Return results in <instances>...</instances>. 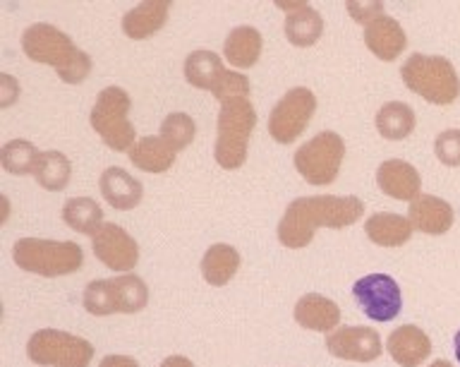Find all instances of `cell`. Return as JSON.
Instances as JSON below:
<instances>
[{"mask_svg": "<svg viewBox=\"0 0 460 367\" xmlns=\"http://www.w3.org/2000/svg\"><path fill=\"white\" fill-rule=\"evenodd\" d=\"M429 367H453L448 360H437V363H431Z\"/></svg>", "mask_w": 460, "mask_h": 367, "instance_id": "obj_40", "label": "cell"}, {"mask_svg": "<svg viewBox=\"0 0 460 367\" xmlns=\"http://www.w3.org/2000/svg\"><path fill=\"white\" fill-rule=\"evenodd\" d=\"M226 72L223 60L211 50H194L185 60V79L197 89L214 92Z\"/></svg>", "mask_w": 460, "mask_h": 367, "instance_id": "obj_25", "label": "cell"}, {"mask_svg": "<svg viewBox=\"0 0 460 367\" xmlns=\"http://www.w3.org/2000/svg\"><path fill=\"white\" fill-rule=\"evenodd\" d=\"M14 264L39 276H67L82 269L84 252L72 240H43V237H20L13 247Z\"/></svg>", "mask_w": 460, "mask_h": 367, "instance_id": "obj_4", "label": "cell"}, {"mask_svg": "<svg viewBox=\"0 0 460 367\" xmlns=\"http://www.w3.org/2000/svg\"><path fill=\"white\" fill-rule=\"evenodd\" d=\"M240 269V252L233 245L216 243L204 252L201 259V276L211 286H226Z\"/></svg>", "mask_w": 460, "mask_h": 367, "instance_id": "obj_24", "label": "cell"}, {"mask_svg": "<svg viewBox=\"0 0 460 367\" xmlns=\"http://www.w3.org/2000/svg\"><path fill=\"white\" fill-rule=\"evenodd\" d=\"M326 351L338 360L372 363L379 358L384 345H381L379 331L372 327H343L326 338Z\"/></svg>", "mask_w": 460, "mask_h": 367, "instance_id": "obj_12", "label": "cell"}, {"mask_svg": "<svg viewBox=\"0 0 460 367\" xmlns=\"http://www.w3.org/2000/svg\"><path fill=\"white\" fill-rule=\"evenodd\" d=\"M401 77L410 92L422 96L429 103L437 106H448L458 99L460 94V77L451 60L441 56H412L402 63Z\"/></svg>", "mask_w": 460, "mask_h": 367, "instance_id": "obj_3", "label": "cell"}, {"mask_svg": "<svg viewBox=\"0 0 460 367\" xmlns=\"http://www.w3.org/2000/svg\"><path fill=\"white\" fill-rule=\"evenodd\" d=\"M257 125V111L250 99H230L221 103L218 113V139H216V164L226 171H235L247 161V144Z\"/></svg>", "mask_w": 460, "mask_h": 367, "instance_id": "obj_5", "label": "cell"}, {"mask_svg": "<svg viewBox=\"0 0 460 367\" xmlns=\"http://www.w3.org/2000/svg\"><path fill=\"white\" fill-rule=\"evenodd\" d=\"M101 194H103V200L111 204V207L120 209V211H128V209H135L144 197V187L142 183L135 178V175H129L125 168H106V171L101 173L99 180Z\"/></svg>", "mask_w": 460, "mask_h": 367, "instance_id": "obj_18", "label": "cell"}, {"mask_svg": "<svg viewBox=\"0 0 460 367\" xmlns=\"http://www.w3.org/2000/svg\"><path fill=\"white\" fill-rule=\"evenodd\" d=\"M178 151L165 142L164 137H142L129 149V161L144 173H165L175 164Z\"/></svg>", "mask_w": 460, "mask_h": 367, "instance_id": "obj_22", "label": "cell"}, {"mask_svg": "<svg viewBox=\"0 0 460 367\" xmlns=\"http://www.w3.org/2000/svg\"><path fill=\"white\" fill-rule=\"evenodd\" d=\"M161 367H194L192 360L185 358V355H171L161 363Z\"/></svg>", "mask_w": 460, "mask_h": 367, "instance_id": "obj_38", "label": "cell"}, {"mask_svg": "<svg viewBox=\"0 0 460 367\" xmlns=\"http://www.w3.org/2000/svg\"><path fill=\"white\" fill-rule=\"evenodd\" d=\"M415 111L402 101L384 103L379 108V113H376V130H379V135L384 139H391V142L410 137V132L415 130Z\"/></svg>", "mask_w": 460, "mask_h": 367, "instance_id": "obj_26", "label": "cell"}, {"mask_svg": "<svg viewBox=\"0 0 460 367\" xmlns=\"http://www.w3.org/2000/svg\"><path fill=\"white\" fill-rule=\"evenodd\" d=\"M434 154L444 166H460V130H444L434 142Z\"/></svg>", "mask_w": 460, "mask_h": 367, "instance_id": "obj_34", "label": "cell"}, {"mask_svg": "<svg viewBox=\"0 0 460 367\" xmlns=\"http://www.w3.org/2000/svg\"><path fill=\"white\" fill-rule=\"evenodd\" d=\"M352 295H355L359 309L374 322H391L401 315V286L388 273H367V276L355 281Z\"/></svg>", "mask_w": 460, "mask_h": 367, "instance_id": "obj_10", "label": "cell"}, {"mask_svg": "<svg viewBox=\"0 0 460 367\" xmlns=\"http://www.w3.org/2000/svg\"><path fill=\"white\" fill-rule=\"evenodd\" d=\"M34 178L43 190L60 192V190L67 187L72 178L70 158L60 154V151H41V157L36 161Z\"/></svg>", "mask_w": 460, "mask_h": 367, "instance_id": "obj_29", "label": "cell"}, {"mask_svg": "<svg viewBox=\"0 0 460 367\" xmlns=\"http://www.w3.org/2000/svg\"><path fill=\"white\" fill-rule=\"evenodd\" d=\"M314 111V94L307 86H295L273 106L269 115V132L279 144H293L307 130Z\"/></svg>", "mask_w": 460, "mask_h": 367, "instance_id": "obj_9", "label": "cell"}, {"mask_svg": "<svg viewBox=\"0 0 460 367\" xmlns=\"http://www.w3.org/2000/svg\"><path fill=\"white\" fill-rule=\"evenodd\" d=\"M345 158L343 137L323 130L295 151V168L309 185H331Z\"/></svg>", "mask_w": 460, "mask_h": 367, "instance_id": "obj_8", "label": "cell"}, {"mask_svg": "<svg viewBox=\"0 0 460 367\" xmlns=\"http://www.w3.org/2000/svg\"><path fill=\"white\" fill-rule=\"evenodd\" d=\"M99 367H139V363L129 355H106Z\"/></svg>", "mask_w": 460, "mask_h": 367, "instance_id": "obj_37", "label": "cell"}, {"mask_svg": "<svg viewBox=\"0 0 460 367\" xmlns=\"http://www.w3.org/2000/svg\"><path fill=\"white\" fill-rule=\"evenodd\" d=\"M211 94L221 103L230 99H250V79L244 77L243 72H226L221 82H218V86Z\"/></svg>", "mask_w": 460, "mask_h": 367, "instance_id": "obj_33", "label": "cell"}, {"mask_svg": "<svg viewBox=\"0 0 460 367\" xmlns=\"http://www.w3.org/2000/svg\"><path fill=\"white\" fill-rule=\"evenodd\" d=\"M111 295H113L115 312H125V315L142 312L149 302V288L135 273H122L118 279H111Z\"/></svg>", "mask_w": 460, "mask_h": 367, "instance_id": "obj_27", "label": "cell"}, {"mask_svg": "<svg viewBox=\"0 0 460 367\" xmlns=\"http://www.w3.org/2000/svg\"><path fill=\"white\" fill-rule=\"evenodd\" d=\"M92 247L101 264L113 272H129L139 262V245L118 223H103L99 233L92 237Z\"/></svg>", "mask_w": 460, "mask_h": 367, "instance_id": "obj_11", "label": "cell"}, {"mask_svg": "<svg viewBox=\"0 0 460 367\" xmlns=\"http://www.w3.org/2000/svg\"><path fill=\"white\" fill-rule=\"evenodd\" d=\"M39 157H41V151L36 149L31 142H27V139H13L0 151V164L13 175H29V173L34 175Z\"/></svg>", "mask_w": 460, "mask_h": 367, "instance_id": "obj_30", "label": "cell"}, {"mask_svg": "<svg viewBox=\"0 0 460 367\" xmlns=\"http://www.w3.org/2000/svg\"><path fill=\"white\" fill-rule=\"evenodd\" d=\"M408 219L415 230H422L427 236H441L453 226V207L441 197L420 194L410 201Z\"/></svg>", "mask_w": 460, "mask_h": 367, "instance_id": "obj_17", "label": "cell"}, {"mask_svg": "<svg viewBox=\"0 0 460 367\" xmlns=\"http://www.w3.org/2000/svg\"><path fill=\"white\" fill-rule=\"evenodd\" d=\"M84 309L93 317H106L113 315V295H111V279H96L84 288L82 295Z\"/></svg>", "mask_w": 460, "mask_h": 367, "instance_id": "obj_32", "label": "cell"}, {"mask_svg": "<svg viewBox=\"0 0 460 367\" xmlns=\"http://www.w3.org/2000/svg\"><path fill=\"white\" fill-rule=\"evenodd\" d=\"M365 214V204L352 194H314L290 201L279 223V240L290 250H300L312 243L319 228H348Z\"/></svg>", "mask_w": 460, "mask_h": 367, "instance_id": "obj_1", "label": "cell"}, {"mask_svg": "<svg viewBox=\"0 0 460 367\" xmlns=\"http://www.w3.org/2000/svg\"><path fill=\"white\" fill-rule=\"evenodd\" d=\"M365 43L367 49L372 50L374 56L379 60H395L401 56L405 46H408V36L402 31L401 22L388 17V14H381L374 22H369L365 27Z\"/></svg>", "mask_w": 460, "mask_h": 367, "instance_id": "obj_14", "label": "cell"}, {"mask_svg": "<svg viewBox=\"0 0 460 367\" xmlns=\"http://www.w3.org/2000/svg\"><path fill=\"white\" fill-rule=\"evenodd\" d=\"M129 94L122 86H106L92 108V128L113 151H129L135 147V125L129 122Z\"/></svg>", "mask_w": 460, "mask_h": 367, "instance_id": "obj_6", "label": "cell"}, {"mask_svg": "<svg viewBox=\"0 0 460 367\" xmlns=\"http://www.w3.org/2000/svg\"><path fill=\"white\" fill-rule=\"evenodd\" d=\"M22 50L29 60L50 65L65 85H82L92 72V58L77 49L65 31L39 22L22 34Z\"/></svg>", "mask_w": 460, "mask_h": 367, "instance_id": "obj_2", "label": "cell"}, {"mask_svg": "<svg viewBox=\"0 0 460 367\" xmlns=\"http://www.w3.org/2000/svg\"><path fill=\"white\" fill-rule=\"evenodd\" d=\"M386 348L391 358L402 367H420L424 360L429 358L431 341L420 327L415 324H402L398 329L391 331L386 341Z\"/></svg>", "mask_w": 460, "mask_h": 367, "instance_id": "obj_15", "label": "cell"}, {"mask_svg": "<svg viewBox=\"0 0 460 367\" xmlns=\"http://www.w3.org/2000/svg\"><path fill=\"white\" fill-rule=\"evenodd\" d=\"M279 7L288 10L286 36L293 46H314L323 34V17L307 3H279Z\"/></svg>", "mask_w": 460, "mask_h": 367, "instance_id": "obj_16", "label": "cell"}, {"mask_svg": "<svg viewBox=\"0 0 460 367\" xmlns=\"http://www.w3.org/2000/svg\"><path fill=\"white\" fill-rule=\"evenodd\" d=\"M194 135H197V125L187 113H171L165 115L161 122V137L171 144L172 149H185L187 144H192Z\"/></svg>", "mask_w": 460, "mask_h": 367, "instance_id": "obj_31", "label": "cell"}, {"mask_svg": "<svg viewBox=\"0 0 460 367\" xmlns=\"http://www.w3.org/2000/svg\"><path fill=\"white\" fill-rule=\"evenodd\" d=\"M295 322L309 331H333L341 324V309L326 295L307 293L295 305Z\"/></svg>", "mask_w": 460, "mask_h": 367, "instance_id": "obj_19", "label": "cell"}, {"mask_svg": "<svg viewBox=\"0 0 460 367\" xmlns=\"http://www.w3.org/2000/svg\"><path fill=\"white\" fill-rule=\"evenodd\" d=\"M348 13L359 24H369V22L384 14V5L381 3H348Z\"/></svg>", "mask_w": 460, "mask_h": 367, "instance_id": "obj_35", "label": "cell"}, {"mask_svg": "<svg viewBox=\"0 0 460 367\" xmlns=\"http://www.w3.org/2000/svg\"><path fill=\"white\" fill-rule=\"evenodd\" d=\"M168 13H171V3H165V0L139 3L122 17V31L135 41L149 39L151 34H156L158 29L164 27Z\"/></svg>", "mask_w": 460, "mask_h": 367, "instance_id": "obj_20", "label": "cell"}, {"mask_svg": "<svg viewBox=\"0 0 460 367\" xmlns=\"http://www.w3.org/2000/svg\"><path fill=\"white\" fill-rule=\"evenodd\" d=\"M365 230L367 237L374 245H381V247H401L402 243H408L415 228H412V223L405 216L391 214V211H379V214H372L367 219Z\"/></svg>", "mask_w": 460, "mask_h": 367, "instance_id": "obj_21", "label": "cell"}, {"mask_svg": "<svg viewBox=\"0 0 460 367\" xmlns=\"http://www.w3.org/2000/svg\"><path fill=\"white\" fill-rule=\"evenodd\" d=\"M0 85H3V89H0V106H10L14 99H17V94H20V85L14 82L10 75H3L0 77Z\"/></svg>", "mask_w": 460, "mask_h": 367, "instance_id": "obj_36", "label": "cell"}, {"mask_svg": "<svg viewBox=\"0 0 460 367\" xmlns=\"http://www.w3.org/2000/svg\"><path fill=\"white\" fill-rule=\"evenodd\" d=\"M376 183H379L381 192L394 197V200H417L420 197V187L422 178L412 164L402 161V158H388L376 168Z\"/></svg>", "mask_w": 460, "mask_h": 367, "instance_id": "obj_13", "label": "cell"}, {"mask_svg": "<svg viewBox=\"0 0 460 367\" xmlns=\"http://www.w3.org/2000/svg\"><path fill=\"white\" fill-rule=\"evenodd\" d=\"M453 348H456V358L460 360V331L453 336Z\"/></svg>", "mask_w": 460, "mask_h": 367, "instance_id": "obj_39", "label": "cell"}, {"mask_svg": "<svg viewBox=\"0 0 460 367\" xmlns=\"http://www.w3.org/2000/svg\"><path fill=\"white\" fill-rule=\"evenodd\" d=\"M63 221L82 236H96L103 226V209L92 197H72L63 204Z\"/></svg>", "mask_w": 460, "mask_h": 367, "instance_id": "obj_28", "label": "cell"}, {"mask_svg": "<svg viewBox=\"0 0 460 367\" xmlns=\"http://www.w3.org/2000/svg\"><path fill=\"white\" fill-rule=\"evenodd\" d=\"M27 355L41 367H89L93 345L82 336L60 329H39L27 344Z\"/></svg>", "mask_w": 460, "mask_h": 367, "instance_id": "obj_7", "label": "cell"}, {"mask_svg": "<svg viewBox=\"0 0 460 367\" xmlns=\"http://www.w3.org/2000/svg\"><path fill=\"white\" fill-rule=\"evenodd\" d=\"M223 53L233 67L247 70L257 63L261 56V34L254 27H235L226 36L223 43Z\"/></svg>", "mask_w": 460, "mask_h": 367, "instance_id": "obj_23", "label": "cell"}]
</instances>
